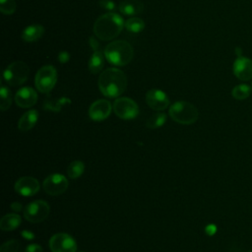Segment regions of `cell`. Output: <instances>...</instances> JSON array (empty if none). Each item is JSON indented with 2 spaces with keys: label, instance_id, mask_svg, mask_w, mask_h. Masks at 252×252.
<instances>
[{
  "label": "cell",
  "instance_id": "cell-16",
  "mask_svg": "<svg viewBox=\"0 0 252 252\" xmlns=\"http://www.w3.org/2000/svg\"><path fill=\"white\" fill-rule=\"evenodd\" d=\"M118 9L123 15L132 16L143 12L144 4L139 0H124L119 4Z\"/></svg>",
  "mask_w": 252,
  "mask_h": 252
},
{
  "label": "cell",
  "instance_id": "cell-4",
  "mask_svg": "<svg viewBox=\"0 0 252 252\" xmlns=\"http://www.w3.org/2000/svg\"><path fill=\"white\" fill-rule=\"evenodd\" d=\"M170 117L180 124H193L197 121L198 109L188 101H176L169 108Z\"/></svg>",
  "mask_w": 252,
  "mask_h": 252
},
{
  "label": "cell",
  "instance_id": "cell-6",
  "mask_svg": "<svg viewBox=\"0 0 252 252\" xmlns=\"http://www.w3.org/2000/svg\"><path fill=\"white\" fill-rule=\"evenodd\" d=\"M56 79V69L51 65H45L41 67L35 75V87L40 93L47 94L55 86Z\"/></svg>",
  "mask_w": 252,
  "mask_h": 252
},
{
  "label": "cell",
  "instance_id": "cell-10",
  "mask_svg": "<svg viewBox=\"0 0 252 252\" xmlns=\"http://www.w3.org/2000/svg\"><path fill=\"white\" fill-rule=\"evenodd\" d=\"M68 188L67 178L59 173H54L47 176L43 181L44 191L52 196H57L64 193Z\"/></svg>",
  "mask_w": 252,
  "mask_h": 252
},
{
  "label": "cell",
  "instance_id": "cell-11",
  "mask_svg": "<svg viewBox=\"0 0 252 252\" xmlns=\"http://www.w3.org/2000/svg\"><path fill=\"white\" fill-rule=\"evenodd\" d=\"M15 190L22 196H33L39 190V182L34 177L23 176L16 181Z\"/></svg>",
  "mask_w": 252,
  "mask_h": 252
},
{
  "label": "cell",
  "instance_id": "cell-27",
  "mask_svg": "<svg viewBox=\"0 0 252 252\" xmlns=\"http://www.w3.org/2000/svg\"><path fill=\"white\" fill-rule=\"evenodd\" d=\"M19 242L15 239H11L6 241L0 248V252H18L19 250Z\"/></svg>",
  "mask_w": 252,
  "mask_h": 252
},
{
  "label": "cell",
  "instance_id": "cell-5",
  "mask_svg": "<svg viewBox=\"0 0 252 252\" xmlns=\"http://www.w3.org/2000/svg\"><path fill=\"white\" fill-rule=\"evenodd\" d=\"M30 69L23 61H15L11 63L4 71L3 76L5 81L10 86H20L24 84L29 76Z\"/></svg>",
  "mask_w": 252,
  "mask_h": 252
},
{
  "label": "cell",
  "instance_id": "cell-1",
  "mask_svg": "<svg viewBox=\"0 0 252 252\" xmlns=\"http://www.w3.org/2000/svg\"><path fill=\"white\" fill-rule=\"evenodd\" d=\"M127 87V78L123 71L117 68H108L98 79V88L102 94L114 98L124 93Z\"/></svg>",
  "mask_w": 252,
  "mask_h": 252
},
{
  "label": "cell",
  "instance_id": "cell-2",
  "mask_svg": "<svg viewBox=\"0 0 252 252\" xmlns=\"http://www.w3.org/2000/svg\"><path fill=\"white\" fill-rule=\"evenodd\" d=\"M124 26L122 17L109 12L96 19L94 24V32L101 40H110L120 34Z\"/></svg>",
  "mask_w": 252,
  "mask_h": 252
},
{
  "label": "cell",
  "instance_id": "cell-33",
  "mask_svg": "<svg viewBox=\"0 0 252 252\" xmlns=\"http://www.w3.org/2000/svg\"><path fill=\"white\" fill-rule=\"evenodd\" d=\"M23 236H25V237H29V238H32L33 235H32L31 232H28V231H23Z\"/></svg>",
  "mask_w": 252,
  "mask_h": 252
},
{
  "label": "cell",
  "instance_id": "cell-32",
  "mask_svg": "<svg viewBox=\"0 0 252 252\" xmlns=\"http://www.w3.org/2000/svg\"><path fill=\"white\" fill-rule=\"evenodd\" d=\"M90 43H91L92 48H93L94 51H96L97 48H98V43H97V41H96L94 37H91V38H90Z\"/></svg>",
  "mask_w": 252,
  "mask_h": 252
},
{
  "label": "cell",
  "instance_id": "cell-22",
  "mask_svg": "<svg viewBox=\"0 0 252 252\" xmlns=\"http://www.w3.org/2000/svg\"><path fill=\"white\" fill-rule=\"evenodd\" d=\"M125 28L130 32H134V33H138L141 32L144 28H145V23L142 19L137 18V17H133L128 19L125 22Z\"/></svg>",
  "mask_w": 252,
  "mask_h": 252
},
{
  "label": "cell",
  "instance_id": "cell-29",
  "mask_svg": "<svg viewBox=\"0 0 252 252\" xmlns=\"http://www.w3.org/2000/svg\"><path fill=\"white\" fill-rule=\"evenodd\" d=\"M26 252H42V248L38 244H30L27 247Z\"/></svg>",
  "mask_w": 252,
  "mask_h": 252
},
{
  "label": "cell",
  "instance_id": "cell-19",
  "mask_svg": "<svg viewBox=\"0 0 252 252\" xmlns=\"http://www.w3.org/2000/svg\"><path fill=\"white\" fill-rule=\"evenodd\" d=\"M22 219L19 215L8 214L2 217L0 220V228L4 231H10L17 228L21 224Z\"/></svg>",
  "mask_w": 252,
  "mask_h": 252
},
{
  "label": "cell",
  "instance_id": "cell-7",
  "mask_svg": "<svg viewBox=\"0 0 252 252\" xmlns=\"http://www.w3.org/2000/svg\"><path fill=\"white\" fill-rule=\"evenodd\" d=\"M49 205L43 200H35L30 203L24 210L25 219L32 223L43 221L49 215Z\"/></svg>",
  "mask_w": 252,
  "mask_h": 252
},
{
  "label": "cell",
  "instance_id": "cell-17",
  "mask_svg": "<svg viewBox=\"0 0 252 252\" xmlns=\"http://www.w3.org/2000/svg\"><path fill=\"white\" fill-rule=\"evenodd\" d=\"M44 33V28L41 25H32L27 27L22 32V39L28 42L38 40Z\"/></svg>",
  "mask_w": 252,
  "mask_h": 252
},
{
  "label": "cell",
  "instance_id": "cell-9",
  "mask_svg": "<svg viewBox=\"0 0 252 252\" xmlns=\"http://www.w3.org/2000/svg\"><path fill=\"white\" fill-rule=\"evenodd\" d=\"M49 248L52 252H76L77 243L71 235L59 232L50 238Z\"/></svg>",
  "mask_w": 252,
  "mask_h": 252
},
{
  "label": "cell",
  "instance_id": "cell-35",
  "mask_svg": "<svg viewBox=\"0 0 252 252\" xmlns=\"http://www.w3.org/2000/svg\"><path fill=\"white\" fill-rule=\"evenodd\" d=\"M249 252H252V251H249Z\"/></svg>",
  "mask_w": 252,
  "mask_h": 252
},
{
  "label": "cell",
  "instance_id": "cell-30",
  "mask_svg": "<svg viewBox=\"0 0 252 252\" xmlns=\"http://www.w3.org/2000/svg\"><path fill=\"white\" fill-rule=\"evenodd\" d=\"M58 59H59V61H60L61 63H66V62L70 59V55H69V53L66 52V51H61V52L59 53V55H58Z\"/></svg>",
  "mask_w": 252,
  "mask_h": 252
},
{
  "label": "cell",
  "instance_id": "cell-18",
  "mask_svg": "<svg viewBox=\"0 0 252 252\" xmlns=\"http://www.w3.org/2000/svg\"><path fill=\"white\" fill-rule=\"evenodd\" d=\"M38 119V112L35 109H32L27 111L19 120L18 127L21 131H29L31 130Z\"/></svg>",
  "mask_w": 252,
  "mask_h": 252
},
{
  "label": "cell",
  "instance_id": "cell-12",
  "mask_svg": "<svg viewBox=\"0 0 252 252\" xmlns=\"http://www.w3.org/2000/svg\"><path fill=\"white\" fill-rule=\"evenodd\" d=\"M146 101L148 105L154 110H163L169 104V99L166 94L160 90L153 89L147 92Z\"/></svg>",
  "mask_w": 252,
  "mask_h": 252
},
{
  "label": "cell",
  "instance_id": "cell-3",
  "mask_svg": "<svg viewBox=\"0 0 252 252\" xmlns=\"http://www.w3.org/2000/svg\"><path fill=\"white\" fill-rule=\"evenodd\" d=\"M104 56L108 62L115 66H125L134 56L132 45L125 40H114L106 45Z\"/></svg>",
  "mask_w": 252,
  "mask_h": 252
},
{
  "label": "cell",
  "instance_id": "cell-28",
  "mask_svg": "<svg viewBox=\"0 0 252 252\" xmlns=\"http://www.w3.org/2000/svg\"><path fill=\"white\" fill-rule=\"evenodd\" d=\"M99 6L109 12L116 10V4L112 0H99Z\"/></svg>",
  "mask_w": 252,
  "mask_h": 252
},
{
  "label": "cell",
  "instance_id": "cell-21",
  "mask_svg": "<svg viewBox=\"0 0 252 252\" xmlns=\"http://www.w3.org/2000/svg\"><path fill=\"white\" fill-rule=\"evenodd\" d=\"M84 170H85V164L83 163V161L74 160L68 165L67 173L71 179H76L83 174Z\"/></svg>",
  "mask_w": 252,
  "mask_h": 252
},
{
  "label": "cell",
  "instance_id": "cell-15",
  "mask_svg": "<svg viewBox=\"0 0 252 252\" xmlns=\"http://www.w3.org/2000/svg\"><path fill=\"white\" fill-rule=\"evenodd\" d=\"M15 101L17 105L23 108H28L34 105L37 101L36 92L30 87L20 89L15 95Z\"/></svg>",
  "mask_w": 252,
  "mask_h": 252
},
{
  "label": "cell",
  "instance_id": "cell-25",
  "mask_svg": "<svg viewBox=\"0 0 252 252\" xmlns=\"http://www.w3.org/2000/svg\"><path fill=\"white\" fill-rule=\"evenodd\" d=\"M250 92H251L250 87L243 84V85H237V86H235V87L232 89V91H231V94H232V96H233L235 99L242 100V99L247 98V97L250 95Z\"/></svg>",
  "mask_w": 252,
  "mask_h": 252
},
{
  "label": "cell",
  "instance_id": "cell-23",
  "mask_svg": "<svg viewBox=\"0 0 252 252\" xmlns=\"http://www.w3.org/2000/svg\"><path fill=\"white\" fill-rule=\"evenodd\" d=\"M165 121H166V115L162 112H158V113L153 114L147 120L146 125L150 129H156V128H158V127L162 126Z\"/></svg>",
  "mask_w": 252,
  "mask_h": 252
},
{
  "label": "cell",
  "instance_id": "cell-24",
  "mask_svg": "<svg viewBox=\"0 0 252 252\" xmlns=\"http://www.w3.org/2000/svg\"><path fill=\"white\" fill-rule=\"evenodd\" d=\"M12 103V94L11 91L5 86L1 87L0 90V108L1 110H7Z\"/></svg>",
  "mask_w": 252,
  "mask_h": 252
},
{
  "label": "cell",
  "instance_id": "cell-14",
  "mask_svg": "<svg viewBox=\"0 0 252 252\" xmlns=\"http://www.w3.org/2000/svg\"><path fill=\"white\" fill-rule=\"evenodd\" d=\"M232 70L235 77L239 80L249 81L252 79V60L247 57L238 56L233 63Z\"/></svg>",
  "mask_w": 252,
  "mask_h": 252
},
{
  "label": "cell",
  "instance_id": "cell-8",
  "mask_svg": "<svg viewBox=\"0 0 252 252\" xmlns=\"http://www.w3.org/2000/svg\"><path fill=\"white\" fill-rule=\"evenodd\" d=\"M115 114L121 119H133L139 113L138 104L129 97H118L113 103Z\"/></svg>",
  "mask_w": 252,
  "mask_h": 252
},
{
  "label": "cell",
  "instance_id": "cell-20",
  "mask_svg": "<svg viewBox=\"0 0 252 252\" xmlns=\"http://www.w3.org/2000/svg\"><path fill=\"white\" fill-rule=\"evenodd\" d=\"M103 55L104 54H102V52H100L99 50L94 51L89 62V70L91 71V73L97 74L102 69L104 65Z\"/></svg>",
  "mask_w": 252,
  "mask_h": 252
},
{
  "label": "cell",
  "instance_id": "cell-13",
  "mask_svg": "<svg viewBox=\"0 0 252 252\" xmlns=\"http://www.w3.org/2000/svg\"><path fill=\"white\" fill-rule=\"evenodd\" d=\"M111 109V103L107 99H98L90 106L89 115L94 121H102L109 116Z\"/></svg>",
  "mask_w": 252,
  "mask_h": 252
},
{
  "label": "cell",
  "instance_id": "cell-26",
  "mask_svg": "<svg viewBox=\"0 0 252 252\" xmlns=\"http://www.w3.org/2000/svg\"><path fill=\"white\" fill-rule=\"evenodd\" d=\"M15 0H0V10L5 15H11L16 11Z\"/></svg>",
  "mask_w": 252,
  "mask_h": 252
},
{
  "label": "cell",
  "instance_id": "cell-31",
  "mask_svg": "<svg viewBox=\"0 0 252 252\" xmlns=\"http://www.w3.org/2000/svg\"><path fill=\"white\" fill-rule=\"evenodd\" d=\"M217 230V227L215 224H209L207 227H206V232L210 235H213Z\"/></svg>",
  "mask_w": 252,
  "mask_h": 252
},
{
  "label": "cell",
  "instance_id": "cell-34",
  "mask_svg": "<svg viewBox=\"0 0 252 252\" xmlns=\"http://www.w3.org/2000/svg\"><path fill=\"white\" fill-rule=\"evenodd\" d=\"M235 51H236V53H237V56H242V55H241V49H240L239 47H236V48H235Z\"/></svg>",
  "mask_w": 252,
  "mask_h": 252
}]
</instances>
